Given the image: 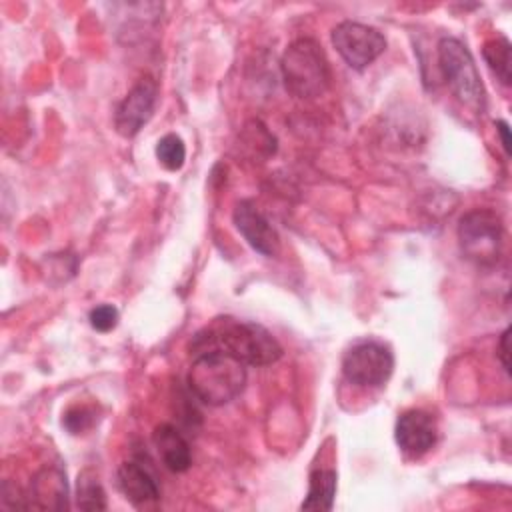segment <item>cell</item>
<instances>
[{"label":"cell","mask_w":512,"mask_h":512,"mask_svg":"<svg viewBox=\"0 0 512 512\" xmlns=\"http://www.w3.org/2000/svg\"><path fill=\"white\" fill-rule=\"evenodd\" d=\"M438 64L458 102L474 114H482L486 110V90L466 44L454 36H442L438 40Z\"/></svg>","instance_id":"4"},{"label":"cell","mask_w":512,"mask_h":512,"mask_svg":"<svg viewBox=\"0 0 512 512\" xmlns=\"http://www.w3.org/2000/svg\"><path fill=\"white\" fill-rule=\"evenodd\" d=\"M30 506L42 510L68 508V482L66 472L56 464L42 466L30 482Z\"/></svg>","instance_id":"11"},{"label":"cell","mask_w":512,"mask_h":512,"mask_svg":"<svg viewBox=\"0 0 512 512\" xmlns=\"http://www.w3.org/2000/svg\"><path fill=\"white\" fill-rule=\"evenodd\" d=\"M90 326L98 332H110L118 324V310L112 304H100L88 314Z\"/></svg>","instance_id":"19"},{"label":"cell","mask_w":512,"mask_h":512,"mask_svg":"<svg viewBox=\"0 0 512 512\" xmlns=\"http://www.w3.org/2000/svg\"><path fill=\"white\" fill-rule=\"evenodd\" d=\"M392 370L394 354L378 340H360L352 344L342 358L344 378L362 388H378L386 384Z\"/></svg>","instance_id":"6"},{"label":"cell","mask_w":512,"mask_h":512,"mask_svg":"<svg viewBox=\"0 0 512 512\" xmlns=\"http://www.w3.org/2000/svg\"><path fill=\"white\" fill-rule=\"evenodd\" d=\"M196 354L224 350L246 366H268L282 356L280 342L262 324L234 318H216L192 340Z\"/></svg>","instance_id":"1"},{"label":"cell","mask_w":512,"mask_h":512,"mask_svg":"<svg viewBox=\"0 0 512 512\" xmlns=\"http://www.w3.org/2000/svg\"><path fill=\"white\" fill-rule=\"evenodd\" d=\"M158 100V84L152 76L140 78L114 110V128L120 136H136L152 118Z\"/></svg>","instance_id":"8"},{"label":"cell","mask_w":512,"mask_h":512,"mask_svg":"<svg viewBox=\"0 0 512 512\" xmlns=\"http://www.w3.org/2000/svg\"><path fill=\"white\" fill-rule=\"evenodd\" d=\"M246 364L224 350L196 354L188 370L190 392L208 406H222L234 400L246 386Z\"/></svg>","instance_id":"2"},{"label":"cell","mask_w":512,"mask_h":512,"mask_svg":"<svg viewBox=\"0 0 512 512\" xmlns=\"http://www.w3.org/2000/svg\"><path fill=\"white\" fill-rule=\"evenodd\" d=\"M458 246L466 260L476 266H494L504 244L502 218L488 208H474L460 218Z\"/></svg>","instance_id":"5"},{"label":"cell","mask_w":512,"mask_h":512,"mask_svg":"<svg viewBox=\"0 0 512 512\" xmlns=\"http://www.w3.org/2000/svg\"><path fill=\"white\" fill-rule=\"evenodd\" d=\"M116 484L124 498L134 506L156 502L160 498L158 480L142 460H128L120 464L116 472Z\"/></svg>","instance_id":"12"},{"label":"cell","mask_w":512,"mask_h":512,"mask_svg":"<svg viewBox=\"0 0 512 512\" xmlns=\"http://www.w3.org/2000/svg\"><path fill=\"white\" fill-rule=\"evenodd\" d=\"M510 40L506 36H496L486 40L482 46V56L492 70V74L504 84H512V58H510Z\"/></svg>","instance_id":"15"},{"label":"cell","mask_w":512,"mask_h":512,"mask_svg":"<svg viewBox=\"0 0 512 512\" xmlns=\"http://www.w3.org/2000/svg\"><path fill=\"white\" fill-rule=\"evenodd\" d=\"M332 44L340 58L354 70H364L386 50V38L380 30L352 20L336 24Z\"/></svg>","instance_id":"7"},{"label":"cell","mask_w":512,"mask_h":512,"mask_svg":"<svg viewBox=\"0 0 512 512\" xmlns=\"http://www.w3.org/2000/svg\"><path fill=\"white\" fill-rule=\"evenodd\" d=\"M152 442L158 450L162 464L170 472H186L192 464V452L182 432L168 422H162L152 432Z\"/></svg>","instance_id":"13"},{"label":"cell","mask_w":512,"mask_h":512,"mask_svg":"<svg viewBox=\"0 0 512 512\" xmlns=\"http://www.w3.org/2000/svg\"><path fill=\"white\" fill-rule=\"evenodd\" d=\"M508 338H510V330L506 328L502 334H500V342H498V358H500V364L504 368V372L508 374Z\"/></svg>","instance_id":"20"},{"label":"cell","mask_w":512,"mask_h":512,"mask_svg":"<svg viewBox=\"0 0 512 512\" xmlns=\"http://www.w3.org/2000/svg\"><path fill=\"white\" fill-rule=\"evenodd\" d=\"M284 88L302 100L322 96L332 80L324 48L314 38L294 40L280 60Z\"/></svg>","instance_id":"3"},{"label":"cell","mask_w":512,"mask_h":512,"mask_svg":"<svg viewBox=\"0 0 512 512\" xmlns=\"http://www.w3.org/2000/svg\"><path fill=\"white\" fill-rule=\"evenodd\" d=\"M232 222L240 236L262 256H274L280 248L278 232L266 220V216L250 202L240 200L232 212Z\"/></svg>","instance_id":"10"},{"label":"cell","mask_w":512,"mask_h":512,"mask_svg":"<svg viewBox=\"0 0 512 512\" xmlns=\"http://www.w3.org/2000/svg\"><path fill=\"white\" fill-rule=\"evenodd\" d=\"M496 130L500 132V138H502V146H504V152L510 154V130H508V124L504 120H498L496 122Z\"/></svg>","instance_id":"21"},{"label":"cell","mask_w":512,"mask_h":512,"mask_svg":"<svg viewBox=\"0 0 512 512\" xmlns=\"http://www.w3.org/2000/svg\"><path fill=\"white\" fill-rule=\"evenodd\" d=\"M336 496V472L334 470H314L310 474L308 494L302 502V510L326 512L334 506Z\"/></svg>","instance_id":"14"},{"label":"cell","mask_w":512,"mask_h":512,"mask_svg":"<svg viewBox=\"0 0 512 512\" xmlns=\"http://www.w3.org/2000/svg\"><path fill=\"white\" fill-rule=\"evenodd\" d=\"M76 506L80 510H106V492L92 470H82L78 474Z\"/></svg>","instance_id":"16"},{"label":"cell","mask_w":512,"mask_h":512,"mask_svg":"<svg viewBox=\"0 0 512 512\" xmlns=\"http://www.w3.org/2000/svg\"><path fill=\"white\" fill-rule=\"evenodd\" d=\"M394 438L398 448L410 456L420 458L430 452L438 442V424L436 418L420 408L406 410L398 416Z\"/></svg>","instance_id":"9"},{"label":"cell","mask_w":512,"mask_h":512,"mask_svg":"<svg viewBox=\"0 0 512 512\" xmlns=\"http://www.w3.org/2000/svg\"><path fill=\"white\" fill-rule=\"evenodd\" d=\"M62 424L70 434H84L86 430H90L96 424V412L88 406L68 408L64 412Z\"/></svg>","instance_id":"18"},{"label":"cell","mask_w":512,"mask_h":512,"mask_svg":"<svg viewBox=\"0 0 512 512\" xmlns=\"http://www.w3.org/2000/svg\"><path fill=\"white\" fill-rule=\"evenodd\" d=\"M156 158L158 162L170 170L176 172L184 166L186 160V146L178 134H164L156 144Z\"/></svg>","instance_id":"17"}]
</instances>
